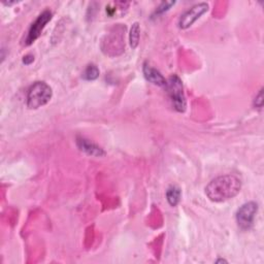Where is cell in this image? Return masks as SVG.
Masks as SVG:
<instances>
[{"mask_svg":"<svg viewBox=\"0 0 264 264\" xmlns=\"http://www.w3.org/2000/svg\"><path fill=\"white\" fill-rule=\"evenodd\" d=\"M209 11V5L208 4H198L193 6L191 9L185 12L180 20H179V27L181 29H187L190 26H192L202 15H204Z\"/></svg>","mask_w":264,"mask_h":264,"instance_id":"obj_6","label":"cell"},{"mask_svg":"<svg viewBox=\"0 0 264 264\" xmlns=\"http://www.w3.org/2000/svg\"><path fill=\"white\" fill-rule=\"evenodd\" d=\"M33 60H34V57H33V56H31V55H26V56L23 58V63L26 64V65H29V64H31V63L33 62Z\"/></svg>","mask_w":264,"mask_h":264,"instance_id":"obj_14","label":"cell"},{"mask_svg":"<svg viewBox=\"0 0 264 264\" xmlns=\"http://www.w3.org/2000/svg\"><path fill=\"white\" fill-rule=\"evenodd\" d=\"M99 77V68L95 64H89L83 72V78L86 81H94Z\"/></svg>","mask_w":264,"mask_h":264,"instance_id":"obj_11","label":"cell"},{"mask_svg":"<svg viewBox=\"0 0 264 264\" xmlns=\"http://www.w3.org/2000/svg\"><path fill=\"white\" fill-rule=\"evenodd\" d=\"M77 144L81 151H83V152H85L86 154H88L90 156L102 157L105 155V152L100 146H98L97 144H95L94 142L90 141L87 138L78 137Z\"/></svg>","mask_w":264,"mask_h":264,"instance_id":"obj_7","label":"cell"},{"mask_svg":"<svg viewBox=\"0 0 264 264\" xmlns=\"http://www.w3.org/2000/svg\"><path fill=\"white\" fill-rule=\"evenodd\" d=\"M52 88L45 82H35L27 93V106L30 109L40 108L46 105L52 98Z\"/></svg>","mask_w":264,"mask_h":264,"instance_id":"obj_2","label":"cell"},{"mask_svg":"<svg viewBox=\"0 0 264 264\" xmlns=\"http://www.w3.org/2000/svg\"><path fill=\"white\" fill-rule=\"evenodd\" d=\"M258 212V204L254 201L243 204L237 212V222L242 230H249Z\"/></svg>","mask_w":264,"mask_h":264,"instance_id":"obj_4","label":"cell"},{"mask_svg":"<svg viewBox=\"0 0 264 264\" xmlns=\"http://www.w3.org/2000/svg\"><path fill=\"white\" fill-rule=\"evenodd\" d=\"M217 262L219 263V262H226V263H227V261H226L225 259H219V260H217Z\"/></svg>","mask_w":264,"mask_h":264,"instance_id":"obj_15","label":"cell"},{"mask_svg":"<svg viewBox=\"0 0 264 264\" xmlns=\"http://www.w3.org/2000/svg\"><path fill=\"white\" fill-rule=\"evenodd\" d=\"M51 19H52V13L49 11H45L44 13H42L39 17H37V19L32 23V25L28 31L27 37L25 40L26 46L32 45L37 39H39L43 30L45 29L46 25L51 21Z\"/></svg>","mask_w":264,"mask_h":264,"instance_id":"obj_5","label":"cell"},{"mask_svg":"<svg viewBox=\"0 0 264 264\" xmlns=\"http://www.w3.org/2000/svg\"><path fill=\"white\" fill-rule=\"evenodd\" d=\"M242 189V180L236 174L220 175L206 187V194L214 202H223L237 196Z\"/></svg>","mask_w":264,"mask_h":264,"instance_id":"obj_1","label":"cell"},{"mask_svg":"<svg viewBox=\"0 0 264 264\" xmlns=\"http://www.w3.org/2000/svg\"><path fill=\"white\" fill-rule=\"evenodd\" d=\"M142 70H143L144 78L148 82L152 83L156 86H159V87H165L166 86V80L164 79L163 75L160 73V71H158L157 69H155L152 66H150L149 64L144 63Z\"/></svg>","mask_w":264,"mask_h":264,"instance_id":"obj_8","label":"cell"},{"mask_svg":"<svg viewBox=\"0 0 264 264\" xmlns=\"http://www.w3.org/2000/svg\"><path fill=\"white\" fill-rule=\"evenodd\" d=\"M166 199L171 207H177L181 200V190L177 186H170L166 191Z\"/></svg>","mask_w":264,"mask_h":264,"instance_id":"obj_9","label":"cell"},{"mask_svg":"<svg viewBox=\"0 0 264 264\" xmlns=\"http://www.w3.org/2000/svg\"><path fill=\"white\" fill-rule=\"evenodd\" d=\"M139 33H140L139 24L137 22H135L132 24L130 33H129V42H130V46L132 49H136L139 44V36H140Z\"/></svg>","mask_w":264,"mask_h":264,"instance_id":"obj_10","label":"cell"},{"mask_svg":"<svg viewBox=\"0 0 264 264\" xmlns=\"http://www.w3.org/2000/svg\"><path fill=\"white\" fill-rule=\"evenodd\" d=\"M167 94L172 102V105L175 110L183 112L186 110L187 102H186V97L184 93V87L182 80L178 77L177 74L171 75L169 79L166 81V86Z\"/></svg>","mask_w":264,"mask_h":264,"instance_id":"obj_3","label":"cell"},{"mask_svg":"<svg viewBox=\"0 0 264 264\" xmlns=\"http://www.w3.org/2000/svg\"><path fill=\"white\" fill-rule=\"evenodd\" d=\"M174 4H175L174 2H166V3H162V4L160 5V7L157 9L156 14H157V15L163 14L164 12L168 11V10H169V9H170Z\"/></svg>","mask_w":264,"mask_h":264,"instance_id":"obj_12","label":"cell"},{"mask_svg":"<svg viewBox=\"0 0 264 264\" xmlns=\"http://www.w3.org/2000/svg\"><path fill=\"white\" fill-rule=\"evenodd\" d=\"M254 105H255L257 108H262V106H263V89H261V90L259 91L258 95L255 97Z\"/></svg>","mask_w":264,"mask_h":264,"instance_id":"obj_13","label":"cell"}]
</instances>
